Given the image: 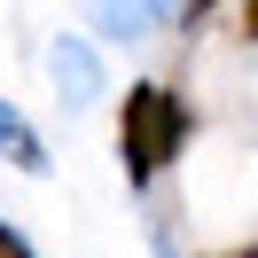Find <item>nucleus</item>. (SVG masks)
Returning <instances> with one entry per match:
<instances>
[{"label":"nucleus","instance_id":"f257e3e1","mask_svg":"<svg viewBox=\"0 0 258 258\" xmlns=\"http://www.w3.org/2000/svg\"><path fill=\"white\" fill-rule=\"evenodd\" d=\"M180 141H188V102H180L172 86L149 79V86H133V94L117 102V164H125L133 188H149V180L180 157Z\"/></svg>","mask_w":258,"mask_h":258},{"label":"nucleus","instance_id":"f03ea898","mask_svg":"<svg viewBox=\"0 0 258 258\" xmlns=\"http://www.w3.org/2000/svg\"><path fill=\"white\" fill-rule=\"evenodd\" d=\"M47 79L63 86V102H94V94H102V55L86 47L79 32H63V39L47 47Z\"/></svg>","mask_w":258,"mask_h":258},{"label":"nucleus","instance_id":"7ed1b4c3","mask_svg":"<svg viewBox=\"0 0 258 258\" xmlns=\"http://www.w3.org/2000/svg\"><path fill=\"white\" fill-rule=\"evenodd\" d=\"M94 8V32H110V39H149L164 24V0H86Z\"/></svg>","mask_w":258,"mask_h":258},{"label":"nucleus","instance_id":"20e7f679","mask_svg":"<svg viewBox=\"0 0 258 258\" xmlns=\"http://www.w3.org/2000/svg\"><path fill=\"white\" fill-rule=\"evenodd\" d=\"M0 157L16 164V172H47V141H39V133L24 125V110H8V102H0Z\"/></svg>","mask_w":258,"mask_h":258},{"label":"nucleus","instance_id":"39448f33","mask_svg":"<svg viewBox=\"0 0 258 258\" xmlns=\"http://www.w3.org/2000/svg\"><path fill=\"white\" fill-rule=\"evenodd\" d=\"M0 258H32V242H24L16 227H0Z\"/></svg>","mask_w":258,"mask_h":258},{"label":"nucleus","instance_id":"423d86ee","mask_svg":"<svg viewBox=\"0 0 258 258\" xmlns=\"http://www.w3.org/2000/svg\"><path fill=\"white\" fill-rule=\"evenodd\" d=\"M211 8H219V0H188V8H180V24H188V32H196V24H204Z\"/></svg>","mask_w":258,"mask_h":258},{"label":"nucleus","instance_id":"0eeeda50","mask_svg":"<svg viewBox=\"0 0 258 258\" xmlns=\"http://www.w3.org/2000/svg\"><path fill=\"white\" fill-rule=\"evenodd\" d=\"M242 39H258V0H242Z\"/></svg>","mask_w":258,"mask_h":258},{"label":"nucleus","instance_id":"6e6552de","mask_svg":"<svg viewBox=\"0 0 258 258\" xmlns=\"http://www.w3.org/2000/svg\"><path fill=\"white\" fill-rule=\"evenodd\" d=\"M227 258H258V242H242V250H227Z\"/></svg>","mask_w":258,"mask_h":258}]
</instances>
